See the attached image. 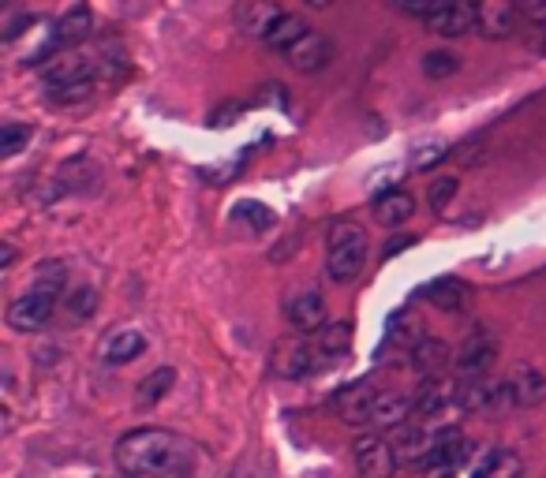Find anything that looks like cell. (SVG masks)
<instances>
[{
    "label": "cell",
    "instance_id": "cell-1",
    "mask_svg": "<svg viewBox=\"0 0 546 478\" xmlns=\"http://www.w3.org/2000/svg\"><path fill=\"white\" fill-rule=\"evenodd\" d=\"M116 464L128 478H191L195 475V449L173 430L143 426L120 437Z\"/></svg>",
    "mask_w": 546,
    "mask_h": 478
},
{
    "label": "cell",
    "instance_id": "cell-2",
    "mask_svg": "<svg viewBox=\"0 0 546 478\" xmlns=\"http://www.w3.org/2000/svg\"><path fill=\"white\" fill-rule=\"evenodd\" d=\"M367 266V232L352 221H337L330 228V247H326V273L330 281L348 284L356 281Z\"/></svg>",
    "mask_w": 546,
    "mask_h": 478
},
{
    "label": "cell",
    "instance_id": "cell-3",
    "mask_svg": "<svg viewBox=\"0 0 546 478\" xmlns=\"http://www.w3.org/2000/svg\"><path fill=\"white\" fill-rule=\"evenodd\" d=\"M326 363H333L330 355L322 352V344H318V337H285L273 344V374H281V378H311L315 370H322Z\"/></svg>",
    "mask_w": 546,
    "mask_h": 478
},
{
    "label": "cell",
    "instance_id": "cell-4",
    "mask_svg": "<svg viewBox=\"0 0 546 478\" xmlns=\"http://www.w3.org/2000/svg\"><path fill=\"white\" fill-rule=\"evenodd\" d=\"M464 460H468V441L457 426H446L434 434V449L423 460V478H457Z\"/></svg>",
    "mask_w": 546,
    "mask_h": 478
},
{
    "label": "cell",
    "instance_id": "cell-5",
    "mask_svg": "<svg viewBox=\"0 0 546 478\" xmlns=\"http://www.w3.org/2000/svg\"><path fill=\"white\" fill-rule=\"evenodd\" d=\"M498 359V337H494V329H475L472 337L460 344L457 352V374L464 381H475V378H487L490 366Z\"/></svg>",
    "mask_w": 546,
    "mask_h": 478
},
{
    "label": "cell",
    "instance_id": "cell-6",
    "mask_svg": "<svg viewBox=\"0 0 546 478\" xmlns=\"http://www.w3.org/2000/svg\"><path fill=\"white\" fill-rule=\"evenodd\" d=\"M53 310H57V296L27 288L23 296L8 303V325H12L15 333H34V329H42L53 318Z\"/></svg>",
    "mask_w": 546,
    "mask_h": 478
},
{
    "label": "cell",
    "instance_id": "cell-7",
    "mask_svg": "<svg viewBox=\"0 0 546 478\" xmlns=\"http://www.w3.org/2000/svg\"><path fill=\"white\" fill-rule=\"evenodd\" d=\"M285 318L292 329H300V333H318V329H326V299L318 288H292L285 299Z\"/></svg>",
    "mask_w": 546,
    "mask_h": 478
},
{
    "label": "cell",
    "instance_id": "cell-8",
    "mask_svg": "<svg viewBox=\"0 0 546 478\" xmlns=\"http://www.w3.org/2000/svg\"><path fill=\"white\" fill-rule=\"evenodd\" d=\"M94 75H98V60L79 53V49H68V53H57V57L45 60V86L49 90L72 83H94Z\"/></svg>",
    "mask_w": 546,
    "mask_h": 478
},
{
    "label": "cell",
    "instance_id": "cell-9",
    "mask_svg": "<svg viewBox=\"0 0 546 478\" xmlns=\"http://www.w3.org/2000/svg\"><path fill=\"white\" fill-rule=\"evenodd\" d=\"M513 400V381H490V378H475L460 385V408L464 411H502Z\"/></svg>",
    "mask_w": 546,
    "mask_h": 478
},
{
    "label": "cell",
    "instance_id": "cell-10",
    "mask_svg": "<svg viewBox=\"0 0 546 478\" xmlns=\"http://www.w3.org/2000/svg\"><path fill=\"white\" fill-rule=\"evenodd\" d=\"M356 467H360V478H393L397 471V452H393V441L382 434H367L356 441Z\"/></svg>",
    "mask_w": 546,
    "mask_h": 478
},
{
    "label": "cell",
    "instance_id": "cell-11",
    "mask_svg": "<svg viewBox=\"0 0 546 478\" xmlns=\"http://www.w3.org/2000/svg\"><path fill=\"white\" fill-rule=\"evenodd\" d=\"M374 400H378V389H374L371 378H363V381L345 385L341 393L333 396V408H337V415L345 422H352V426H371Z\"/></svg>",
    "mask_w": 546,
    "mask_h": 478
},
{
    "label": "cell",
    "instance_id": "cell-12",
    "mask_svg": "<svg viewBox=\"0 0 546 478\" xmlns=\"http://www.w3.org/2000/svg\"><path fill=\"white\" fill-rule=\"evenodd\" d=\"M281 4L277 0H240L236 8V27L244 30L247 38H270V30L281 23Z\"/></svg>",
    "mask_w": 546,
    "mask_h": 478
},
{
    "label": "cell",
    "instance_id": "cell-13",
    "mask_svg": "<svg viewBox=\"0 0 546 478\" xmlns=\"http://www.w3.org/2000/svg\"><path fill=\"white\" fill-rule=\"evenodd\" d=\"M393 452H397V464L401 467H423V460L431 456L434 449V434L427 430V426H397L393 430Z\"/></svg>",
    "mask_w": 546,
    "mask_h": 478
},
{
    "label": "cell",
    "instance_id": "cell-14",
    "mask_svg": "<svg viewBox=\"0 0 546 478\" xmlns=\"http://www.w3.org/2000/svg\"><path fill=\"white\" fill-rule=\"evenodd\" d=\"M449 408H460V385L446 378H427V385L416 396V415L419 419H442Z\"/></svg>",
    "mask_w": 546,
    "mask_h": 478
},
{
    "label": "cell",
    "instance_id": "cell-15",
    "mask_svg": "<svg viewBox=\"0 0 546 478\" xmlns=\"http://www.w3.org/2000/svg\"><path fill=\"white\" fill-rule=\"evenodd\" d=\"M146 352V337L139 333V329H109L105 333V340H101L98 348V359L105 366H124L131 363V359H139V355Z\"/></svg>",
    "mask_w": 546,
    "mask_h": 478
},
{
    "label": "cell",
    "instance_id": "cell-16",
    "mask_svg": "<svg viewBox=\"0 0 546 478\" xmlns=\"http://www.w3.org/2000/svg\"><path fill=\"white\" fill-rule=\"evenodd\" d=\"M475 19H479V8L468 4V0H449L446 8H438L431 19H423L431 34H442V38H460V34H468L475 27Z\"/></svg>",
    "mask_w": 546,
    "mask_h": 478
},
{
    "label": "cell",
    "instance_id": "cell-17",
    "mask_svg": "<svg viewBox=\"0 0 546 478\" xmlns=\"http://www.w3.org/2000/svg\"><path fill=\"white\" fill-rule=\"evenodd\" d=\"M285 57H288V64H292L296 71H322L333 60V45H330V38H326V34H318V30H307L300 42L288 49Z\"/></svg>",
    "mask_w": 546,
    "mask_h": 478
},
{
    "label": "cell",
    "instance_id": "cell-18",
    "mask_svg": "<svg viewBox=\"0 0 546 478\" xmlns=\"http://www.w3.org/2000/svg\"><path fill=\"white\" fill-rule=\"evenodd\" d=\"M517 19H520L517 0H483L475 27L483 30L487 38H509L517 30Z\"/></svg>",
    "mask_w": 546,
    "mask_h": 478
},
{
    "label": "cell",
    "instance_id": "cell-19",
    "mask_svg": "<svg viewBox=\"0 0 546 478\" xmlns=\"http://www.w3.org/2000/svg\"><path fill=\"white\" fill-rule=\"evenodd\" d=\"M423 299L434 303L438 310L460 314V310H468V303H472V288L464 281H457V277H438V281H431L423 288Z\"/></svg>",
    "mask_w": 546,
    "mask_h": 478
},
{
    "label": "cell",
    "instance_id": "cell-20",
    "mask_svg": "<svg viewBox=\"0 0 546 478\" xmlns=\"http://www.w3.org/2000/svg\"><path fill=\"white\" fill-rule=\"evenodd\" d=\"M416 411V400H408L404 393H378L371 408V426L378 430H397L408 422V415Z\"/></svg>",
    "mask_w": 546,
    "mask_h": 478
},
{
    "label": "cell",
    "instance_id": "cell-21",
    "mask_svg": "<svg viewBox=\"0 0 546 478\" xmlns=\"http://www.w3.org/2000/svg\"><path fill=\"white\" fill-rule=\"evenodd\" d=\"M90 30H94V15H90V8H83V4H75V8H68V12L57 19V30H53V42L60 45V49H75L79 42H87Z\"/></svg>",
    "mask_w": 546,
    "mask_h": 478
},
{
    "label": "cell",
    "instance_id": "cell-22",
    "mask_svg": "<svg viewBox=\"0 0 546 478\" xmlns=\"http://www.w3.org/2000/svg\"><path fill=\"white\" fill-rule=\"evenodd\" d=\"M412 213H416V198L408 195V191L389 187V191H382V195L374 198V217L386 228H397L404 225V221H412Z\"/></svg>",
    "mask_w": 546,
    "mask_h": 478
},
{
    "label": "cell",
    "instance_id": "cell-23",
    "mask_svg": "<svg viewBox=\"0 0 546 478\" xmlns=\"http://www.w3.org/2000/svg\"><path fill=\"white\" fill-rule=\"evenodd\" d=\"M472 478H524V460L513 449H490L479 456Z\"/></svg>",
    "mask_w": 546,
    "mask_h": 478
},
{
    "label": "cell",
    "instance_id": "cell-24",
    "mask_svg": "<svg viewBox=\"0 0 546 478\" xmlns=\"http://www.w3.org/2000/svg\"><path fill=\"white\" fill-rule=\"evenodd\" d=\"M513 400H517V408H539L546 400V378L535 366H524L513 378Z\"/></svg>",
    "mask_w": 546,
    "mask_h": 478
},
{
    "label": "cell",
    "instance_id": "cell-25",
    "mask_svg": "<svg viewBox=\"0 0 546 478\" xmlns=\"http://www.w3.org/2000/svg\"><path fill=\"white\" fill-rule=\"evenodd\" d=\"M446 359H449V352L442 340L423 337L416 348H412V366H416L423 378H438V370L446 366Z\"/></svg>",
    "mask_w": 546,
    "mask_h": 478
},
{
    "label": "cell",
    "instance_id": "cell-26",
    "mask_svg": "<svg viewBox=\"0 0 546 478\" xmlns=\"http://www.w3.org/2000/svg\"><path fill=\"white\" fill-rule=\"evenodd\" d=\"M30 288H38V292H49V296H64V288H68V266L60 262V258H45L38 262L34 269V284Z\"/></svg>",
    "mask_w": 546,
    "mask_h": 478
},
{
    "label": "cell",
    "instance_id": "cell-27",
    "mask_svg": "<svg viewBox=\"0 0 546 478\" xmlns=\"http://www.w3.org/2000/svg\"><path fill=\"white\" fill-rule=\"evenodd\" d=\"M173 385H176V374L169 370V366H161V370H154L150 378L139 381V393H135V404H139L143 411H146V408H154V404H158L161 396L169 393Z\"/></svg>",
    "mask_w": 546,
    "mask_h": 478
},
{
    "label": "cell",
    "instance_id": "cell-28",
    "mask_svg": "<svg viewBox=\"0 0 546 478\" xmlns=\"http://www.w3.org/2000/svg\"><path fill=\"white\" fill-rule=\"evenodd\" d=\"M307 23H303L300 15H281V23H277V27L270 30V38H266V45H270L273 53H288V49H292V45L300 42L303 34H307Z\"/></svg>",
    "mask_w": 546,
    "mask_h": 478
},
{
    "label": "cell",
    "instance_id": "cell-29",
    "mask_svg": "<svg viewBox=\"0 0 546 478\" xmlns=\"http://www.w3.org/2000/svg\"><path fill=\"white\" fill-rule=\"evenodd\" d=\"M30 139H34V127L30 124H4L0 127V154L4 157H15V154H23L30 146Z\"/></svg>",
    "mask_w": 546,
    "mask_h": 478
},
{
    "label": "cell",
    "instance_id": "cell-30",
    "mask_svg": "<svg viewBox=\"0 0 546 478\" xmlns=\"http://www.w3.org/2000/svg\"><path fill=\"white\" fill-rule=\"evenodd\" d=\"M318 344H322V352L330 355V359L345 355L348 344H352V325L337 322V325H326V329H318Z\"/></svg>",
    "mask_w": 546,
    "mask_h": 478
},
{
    "label": "cell",
    "instance_id": "cell-31",
    "mask_svg": "<svg viewBox=\"0 0 546 478\" xmlns=\"http://www.w3.org/2000/svg\"><path fill=\"white\" fill-rule=\"evenodd\" d=\"M240 221H244L251 232H266L277 217H273V210L262 206V202H240V206H236V225H240Z\"/></svg>",
    "mask_w": 546,
    "mask_h": 478
},
{
    "label": "cell",
    "instance_id": "cell-32",
    "mask_svg": "<svg viewBox=\"0 0 546 478\" xmlns=\"http://www.w3.org/2000/svg\"><path fill=\"white\" fill-rule=\"evenodd\" d=\"M64 307H68L72 318L87 322V318H94V310H98V292H94V288H75L72 296L64 299Z\"/></svg>",
    "mask_w": 546,
    "mask_h": 478
},
{
    "label": "cell",
    "instance_id": "cell-33",
    "mask_svg": "<svg viewBox=\"0 0 546 478\" xmlns=\"http://www.w3.org/2000/svg\"><path fill=\"white\" fill-rule=\"evenodd\" d=\"M457 68H460V57H453V53H442V49L427 53V60H423V75H427V79H449V75H453Z\"/></svg>",
    "mask_w": 546,
    "mask_h": 478
},
{
    "label": "cell",
    "instance_id": "cell-34",
    "mask_svg": "<svg viewBox=\"0 0 546 478\" xmlns=\"http://www.w3.org/2000/svg\"><path fill=\"white\" fill-rule=\"evenodd\" d=\"M460 183L453 180V176H438V180L431 183V195H427V202H431V210H446L449 202H453V195H457Z\"/></svg>",
    "mask_w": 546,
    "mask_h": 478
},
{
    "label": "cell",
    "instance_id": "cell-35",
    "mask_svg": "<svg viewBox=\"0 0 546 478\" xmlns=\"http://www.w3.org/2000/svg\"><path fill=\"white\" fill-rule=\"evenodd\" d=\"M397 12H404V15H416V19H431L438 8H446L449 0H389Z\"/></svg>",
    "mask_w": 546,
    "mask_h": 478
},
{
    "label": "cell",
    "instance_id": "cell-36",
    "mask_svg": "<svg viewBox=\"0 0 546 478\" xmlns=\"http://www.w3.org/2000/svg\"><path fill=\"white\" fill-rule=\"evenodd\" d=\"M90 94H94V83H72V86H57V90H53V101L72 105V101H87Z\"/></svg>",
    "mask_w": 546,
    "mask_h": 478
},
{
    "label": "cell",
    "instance_id": "cell-37",
    "mask_svg": "<svg viewBox=\"0 0 546 478\" xmlns=\"http://www.w3.org/2000/svg\"><path fill=\"white\" fill-rule=\"evenodd\" d=\"M442 157H446V146H442V142H427V146H416L412 165H416V169H431L434 161H442Z\"/></svg>",
    "mask_w": 546,
    "mask_h": 478
},
{
    "label": "cell",
    "instance_id": "cell-38",
    "mask_svg": "<svg viewBox=\"0 0 546 478\" xmlns=\"http://www.w3.org/2000/svg\"><path fill=\"white\" fill-rule=\"evenodd\" d=\"M517 8L524 19H532V23H543L546 27V0H517Z\"/></svg>",
    "mask_w": 546,
    "mask_h": 478
},
{
    "label": "cell",
    "instance_id": "cell-39",
    "mask_svg": "<svg viewBox=\"0 0 546 478\" xmlns=\"http://www.w3.org/2000/svg\"><path fill=\"white\" fill-rule=\"evenodd\" d=\"M232 478H266L255 464H244V467H236V475Z\"/></svg>",
    "mask_w": 546,
    "mask_h": 478
},
{
    "label": "cell",
    "instance_id": "cell-40",
    "mask_svg": "<svg viewBox=\"0 0 546 478\" xmlns=\"http://www.w3.org/2000/svg\"><path fill=\"white\" fill-rule=\"evenodd\" d=\"M15 262V247L12 243H4V251H0V269H12Z\"/></svg>",
    "mask_w": 546,
    "mask_h": 478
},
{
    "label": "cell",
    "instance_id": "cell-41",
    "mask_svg": "<svg viewBox=\"0 0 546 478\" xmlns=\"http://www.w3.org/2000/svg\"><path fill=\"white\" fill-rule=\"evenodd\" d=\"M333 0H307V8H330Z\"/></svg>",
    "mask_w": 546,
    "mask_h": 478
},
{
    "label": "cell",
    "instance_id": "cell-42",
    "mask_svg": "<svg viewBox=\"0 0 546 478\" xmlns=\"http://www.w3.org/2000/svg\"><path fill=\"white\" fill-rule=\"evenodd\" d=\"M539 49L546 53V27H543V38H539Z\"/></svg>",
    "mask_w": 546,
    "mask_h": 478
},
{
    "label": "cell",
    "instance_id": "cell-43",
    "mask_svg": "<svg viewBox=\"0 0 546 478\" xmlns=\"http://www.w3.org/2000/svg\"><path fill=\"white\" fill-rule=\"evenodd\" d=\"M101 478H105V475H101ZM124 478H128V475H124Z\"/></svg>",
    "mask_w": 546,
    "mask_h": 478
}]
</instances>
